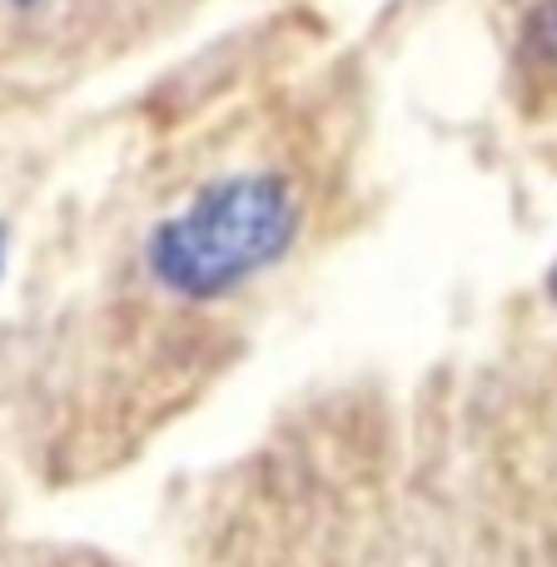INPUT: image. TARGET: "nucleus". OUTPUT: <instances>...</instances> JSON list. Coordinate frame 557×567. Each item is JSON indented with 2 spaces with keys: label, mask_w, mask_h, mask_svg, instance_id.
<instances>
[{
  "label": "nucleus",
  "mask_w": 557,
  "mask_h": 567,
  "mask_svg": "<svg viewBox=\"0 0 557 567\" xmlns=\"http://www.w3.org/2000/svg\"><path fill=\"white\" fill-rule=\"evenodd\" d=\"M293 199L279 179L239 175L209 185L189 209L155 229L149 239V269L165 289L189 299H215L289 249L293 239Z\"/></svg>",
  "instance_id": "1"
},
{
  "label": "nucleus",
  "mask_w": 557,
  "mask_h": 567,
  "mask_svg": "<svg viewBox=\"0 0 557 567\" xmlns=\"http://www.w3.org/2000/svg\"><path fill=\"white\" fill-rule=\"evenodd\" d=\"M553 289H557V275H553Z\"/></svg>",
  "instance_id": "2"
}]
</instances>
